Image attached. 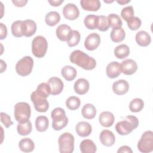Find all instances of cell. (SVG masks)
Returning a JSON list of instances; mask_svg holds the SVG:
<instances>
[{
	"label": "cell",
	"instance_id": "obj_1",
	"mask_svg": "<svg viewBox=\"0 0 153 153\" xmlns=\"http://www.w3.org/2000/svg\"><path fill=\"white\" fill-rule=\"evenodd\" d=\"M70 61L85 70H92L96 66V60L83 51L76 50L71 53Z\"/></svg>",
	"mask_w": 153,
	"mask_h": 153
},
{
	"label": "cell",
	"instance_id": "obj_2",
	"mask_svg": "<svg viewBox=\"0 0 153 153\" xmlns=\"http://www.w3.org/2000/svg\"><path fill=\"white\" fill-rule=\"evenodd\" d=\"M138 125L139 120L136 117L128 115L126 116L123 120L117 123L115 129L117 133L120 135H127L136 128Z\"/></svg>",
	"mask_w": 153,
	"mask_h": 153
},
{
	"label": "cell",
	"instance_id": "obj_3",
	"mask_svg": "<svg viewBox=\"0 0 153 153\" xmlns=\"http://www.w3.org/2000/svg\"><path fill=\"white\" fill-rule=\"evenodd\" d=\"M53 119L52 127L54 130H60L65 127L68 123V118L66 116L65 111L61 108H56L51 114Z\"/></svg>",
	"mask_w": 153,
	"mask_h": 153
},
{
	"label": "cell",
	"instance_id": "obj_4",
	"mask_svg": "<svg viewBox=\"0 0 153 153\" xmlns=\"http://www.w3.org/2000/svg\"><path fill=\"white\" fill-rule=\"evenodd\" d=\"M14 117L19 123L27 122L31 114L30 105L26 102H19L14 106Z\"/></svg>",
	"mask_w": 153,
	"mask_h": 153
},
{
	"label": "cell",
	"instance_id": "obj_5",
	"mask_svg": "<svg viewBox=\"0 0 153 153\" xmlns=\"http://www.w3.org/2000/svg\"><path fill=\"white\" fill-rule=\"evenodd\" d=\"M48 43L46 39L42 36H37L33 38L32 42V52L38 57H43L47 52Z\"/></svg>",
	"mask_w": 153,
	"mask_h": 153
},
{
	"label": "cell",
	"instance_id": "obj_6",
	"mask_svg": "<svg viewBox=\"0 0 153 153\" xmlns=\"http://www.w3.org/2000/svg\"><path fill=\"white\" fill-rule=\"evenodd\" d=\"M60 153H71L74 149V137L70 133L61 134L58 140Z\"/></svg>",
	"mask_w": 153,
	"mask_h": 153
},
{
	"label": "cell",
	"instance_id": "obj_7",
	"mask_svg": "<svg viewBox=\"0 0 153 153\" xmlns=\"http://www.w3.org/2000/svg\"><path fill=\"white\" fill-rule=\"evenodd\" d=\"M33 66V60L30 56H26L19 60L16 65V72L20 76L29 75Z\"/></svg>",
	"mask_w": 153,
	"mask_h": 153
},
{
	"label": "cell",
	"instance_id": "obj_8",
	"mask_svg": "<svg viewBox=\"0 0 153 153\" xmlns=\"http://www.w3.org/2000/svg\"><path fill=\"white\" fill-rule=\"evenodd\" d=\"M137 148L143 153L153 151V132L148 130L143 133L137 143Z\"/></svg>",
	"mask_w": 153,
	"mask_h": 153
},
{
	"label": "cell",
	"instance_id": "obj_9",
	"mask_svg": "<svg viewBox=\"0 0 153 153\" xmlns=\"http://www.w3.org/2000/svg\"><path fill=\"white\" fill-rule=\"evenodd\" d=\"M30 99L36 111L45 112L48 109L49 103L46 98L40 97L35 94L34 92H32L30 95Z\"/></svg>",
	"mask_w": 153,
	"mask_h": 153
},
{
	"label": "cell",
	"instance_id": "obj_10",
	"mask_svg": "<svg viewBox=\"0 0 153 153\" xmlns=\"http://www.w3.org/2000/svg\"><path fill=\"white\" fill-rule=\"evenodd\" d=\"M63 14L66 19L70 20H74L78 17L79 11L76 5L69 3L63 7Z\"/></svg>",
	"mask_w": 153,
	"mask_h": 153
},
{
	"label": "cell",
	"instance_id": "obj_11",
	"mask_svg": "<svg viewBox=\"0 0 153 153\" xmlns=\"http://www.w3.org/2000/svg\"><path fill=\"white\" fill-rule=\"evenodd\" d=\"M100 43V36L96 33H91L86 37L84 41V47L88 50L92 51L96 49Z\"/></svg>",
	"mask_w": 153,
	"mask_h": 153
},
{
	"label": "cell",
	"instance_id": "obj_12",
	"mask_svg": "<svg viewBox=\"0 0 153 153\" xmlns=\"http://www.w3.org/2000/svg\"><path fill=\"white\" fill-rule=\"evenodd\" d=\"M50 88V94L57 95L60 94L63 89V82L58 77H51L47 81Z\"/></svg>",
	"mask_w": 153,
	"mask_h": 153
},
{
	"label": "cell",
	"instance_id": "obj_13",
	"mask_svg": "<svg viewBox=\"0 0 153 153\" xmlns=\"http://www.w3.org/2000/svg\"><path fill=\"white\" fill-rule=\"evenodd\" d=\"M121 72L127 75L133 74L137 69L136 62L132 59H126L120 64Z\"/></svg>",
	"mask_w": 153,
	"mask_h": 153
},
{
	"label": "cell",
	"instance_id": "obj_14",
	"mask_svg": "<svg viewBox=\"0 0 153 153\" xmlns=\"http://www.w3.org/2000/svg\"><path fill=\"white\" fill-rule=\"evenodd\" d=\"M23 35L26 37H30L32 36L36 31V23L30 19L23 21L22 23Z\"/></svg>",
	"mask_w": 153,
	"mask_h": 153
},
{
	"label": "cell",
	"instance_id": "obj_15",
	"mask_svg": "<svg viewBox=\"0 0 153 153\" xmlns=\"http://www.w3.org/2000/svg\"><path fill=\"white\" fill-rule=\"evenodd\" d=\"M129 89V85L127 81L120 79L114 82L112 84V90L117 95L126 94Z\"/></svg>",
	"mask_w": 153,
	"mask_h": 153
},
{
	"label": "cell",
	"instance_id": "obj_16",
	"mask_svg": "<svg viewBox=\"0 0 153 153\" xmlns=\"http://www.w3.org/2000/svg\"><path fill=\"white\" fill-rule=\"evenodd\" d=\"M99 139L101 143L106 146H111L115 142V137L114 133L108 130H102L100 134Z\"/></svg>",
	"mask_w": 153,
	"mask_h": 153
},
{
	"label": "cell",
	"instance_id": "obj_17",
	"mask_svg": "<svg viewBox=\"0 0 153 153\" xmlns=\"http://www.w3.org/2000/svg\"><path fill=\"white\" fill-rule=\"evenodd\" d=\"M107 76L110 78L118 77L121 73L120 64L117 62H112L109 63L106 69Z\"/></svg>",
	"mask_w": 153,
	"mask_h": 153
},
{
	"label": "cell",
	"instance_id": "obj_18",
	"mask_svg": "<svg viewBox=\"0 0 153 153\" xmlns=\"http://www.w3.org/2000/svg\"><path fill=\"white\" fill-rule=\"evenodd\" d=\"M89 82L84 78H79L77 79L74 84V90L78 94L82 95L85 94L89 90Z\"/></svg>",
	"mask_w": 153,
	"mask_h": 153
},
{
	"label": "cell",
	"instance_id": "obj_19",
	"mask_svg": "<svg viewBox=\"0 0 153 153\" xmlns=\"http://www.w3.org/2000/svg\"><path fill=\"white\" fill-rule=\"evenodd\" d=\"M75 130L76 133L79 136L87 137L91 134L92 128L88 123L85 121H81L76 124Z\"/></svg>",
	"mask_w": 153,
	"mask_h": 153
},
{
	"label": "cell",
	"instance_id": "obj_20",
	"mask_svg": "<svg viewBox=\"0 0 153 153\" xmlns=\"http://www.w3.org/2000/svg\"><path fill=\"white\" fill-rule=\"evenodd\" d=\"M114 120L115 118L113 114L109 111L102 112L99 117L100 124L105 127L111 126L114 122Z\"/></svg>",
	"mask_w": 153,
	"mask_h": 153
},
{
	"label": "cell",
	"instance_id": "obj_21",
	"mask_svg": "<svg viewBox=\"0 0 153 153\" xmlns=\"http://www.w3.org/2000/svg\"><path fill=\"white\" fill-rule=\"evenodd\" d=\"M80 4L84 10L91 11H97L101 5L99 0H81Z\"/></svg>",
	"mask_w": 153,
	"mask_h": 153
},
{
	"label": "cell",
	"instance_id": "obj_22",
	"mask_svg": "<svg viewBox=\"0 0 153 153\" xmlns=\"http://www.w3.org/2000/svg\"><path fill=\"white\" fill-rule=\"evenodd\" d=\"M136 41L140 46L146 47L150 44L151 38L148 33L143 30H140L136 35Z\"/></svg>",
	"mask_w": 153,
	"mask_h": 153
},
{
	"label": "cell",
	"instance_id": "obj_23",
	"mask_svg": "<svg viewBox=\"0 0 153 153\" xmlns=\"http://www.w3.org/2000/svg\"><path fill=\"white\" fill-rule=\"evenodd\" d=\"M71 30V28L68 25H60L56 29V36L60 41H66Z\"/></svg>",
	"mask_w": 153,
	"mask_h": 153
},
{
	"label": "cell",
	"instance_id": "obj_24",
	"mask_svg": "<svg viewBox=\"0 0 153 153\" xmlns=\"http://www.w3.org/2000/svg\"><path fill=\"white\" fill-rule=\"evenodd\" d=\"M79 148L82 153H94L97 150L96 145L90 139L83 140L80 143Z\"/></svg>",
	"mask_w": 153,
	"mask_h": 153
},
{
	"label": "cell",
	"instance_id": "obj_25",
	"mask_svg": "<svg viewBox=\"0 0 153 153\" xmlns=\"http://www.w3.org/2000/svg\"><path fill=\"white\" fill-rule=\"evenodd\" d=\"M19 147L24 152H30L34 149L35 144L32 139L26 137L20 140L19 143Z\"/></svg>",
	"mask_w": 153,
	"mask_h": 153
},
{
	"label": "cell",
	"instance_id": "obj_26",
	"mask_svg": "<svg viewBox=\"0 0 153 153\" xmlns=\"http://www.w3.org/2000/svg\"><path fill=\"white\" fill-rule=\"evenodd\" d=\"M76 74L77 72L76 69L74 67L69 65L65 66L61 71L62 75L66 80L68 81L74 80L76 76Z\"/></svg>",
	"mask_w": 153,
	"mask_h": 153
},
{
	"label": "cell",
	"instance_id": "obj_27",
	"mask_svg": "<svg viewBox=\"0 0 153 153\" xmlns=\"http://www.w3.org/2000/svg\"><path fill=\"white\" fill-rule=\"evenodd\" d=\"M130 54L129 47L126 44H121L116 47L114 49L115 57L120 59H123L128 57Z\"/></svg>",
	"mask_w": 153,
	"mask_h": 153
},
{
	"label": "cell",
	"instance_id": "obj_28",
	"mask_svg": "<svg viewBox=\"0 0 153 153\" xmlns=\"http://www.w3.org/2000/svg\"><path fill=\"white\" fill-rule=\"evenodd\" d=\"M125 31L121 27L114 28L111 32V40L114 42H120L123 41L125 38Z\"/></svg>",
	"mask_w": 153,
	"mask_h": 153
},
{
	"label": "cell",
	"instance_id": "obj_29",
	"mask_svg": "<svg viewBox=\"0 0 153 153\" xmlns=\"http://www.w3.org/2000/svg\"><path fill=\"white\" fill-rule=\"evenodd\" d=\"M85 27L90 30L95 29L97 27L99 23V16L88 15L84 18V20Z\"/></svg>",
	"mask_w": 153,
	"mask_h": 153
},
{
	"label": "cell",
	"instance_id": "obj_30",
	"mask_svg": "<svg viewBox=\"0 0 153 153\" xmlns=\"http://www.w3.org/2000/svg\"><path fill=\"white\" fill-rule=\"evenodd\" d=\"M49 121L47 117L40 115L35 120V127L36 130L39 132H43L47 130L48 127Z\"/></svg>",
	"mask_w": 153,
	"mask_h": 153
},
{
	"label": "cell",
	"instance_id": "obj_31",
	"mask_svg": "<svg viewBox=\"0 0 153 153\" xmlns=\"http://www.w3.org/2000/svg\"><path fill=\"white\" fill-rule=\"evenodd\" d=\"M82 115L86 119H93L96 114V109L94 106L90 103L85 104L82 108Z\"/></svg>",
	"mask_w": 153,
	"mask_h": 153
},
{
	"label": "cell",
	"instance_id": "obj_32",
	"mask_svg": "<svg viewBox=\"0 0 153 153\" xmlns=\"http://www.w3.org/2000/svg\"><path fill=\"white\" fill-rule=\"evenodd\" d=\"M60 20V16L59 13L56 11H50L48 13L45 17V21L47 25L50 26H55Z\"/></svg>",
	"mask_w": 153,
	"mask_h": 153
},
{
	"label": "cell",
	"instance_id": "obj_33",
	"mask_svg": "<svg viewBox=\"0 0 153 153\" xmlns=\"http://www.w3.org/2000/svg\"><path fill=\"white\" fill-rule=\"evenodd\" d=\"M33 92L40 97L47 98L50 94V88L47 83L42 82L38 85L36 90Z\"/></svg>",
	"mask_w": 153,
	"mask_h": 153
},
{
	"label": "cell",
	"instance_id": "obj_34",
	"mask_svg": "<svg viewBox=\"0 0 153 153\" xmlns=\"http://www.w3.org/2000/svg\"><path fill=\"white\" fill-rule=\"evenodd\" d=\"M32 123L29 120L26 123H19L17 126V132L22 136H26L29 134L32 131Z\"/></svg>",
	"mask_w": 153,
	"mask_h": 153
},
{
	"label": "cell",
	"instance_id": "obj_35",
	"mask_svg": "<svg viewBox=\"0 0 153 153\" xmlns=\"http://www.w3.org/2000/svg\"><path fill=\"white\" fill-rule=\"evenodd\" d=\"M80 38L81 35L78 31L76 30H72L66 40L67 44L69 47H74L79 43Z\"/></svg>",
	"mask_w": 153,
	"mask_h": 153
},
{
	"label": "cell",
	"instance_id": "obj_36",
	"mask_svg": "<svg viewBox=\"0 0 153 153\" xmlns=\"http://www.w3.org/2000/svg\"><path fill=\"white\" fill-rule=\"evenodd\" d=\"M144 106L143 101L140 98H135L133 99L129 104V109L133 112H137L140 111Z\"/></svg>",
	"mask_w": 153,
	"mask_h": 153
},
{
	"label": "cell",
	"instance_id": "obj_37",
	"mask_svg": "<svg viewBox=\"0 0 153 153\" xmlns=\"http://www.w3.org/2000/svg\"><path fill=\"white\" fill-rule=\"evenodd\" d=\"M109 27L114 28L121 27L123 25L120 17L116 14H110L108 16Z\"/></svg>",
	"mask_w": 153,
	"mask_h": 153
},
{
	"label": "cell",
	"instance_id": "obj_38",
	"mask_svg": "<svg viewBox=\"0 0 153 153\" xmlns=\"http://www.w3.org/2000/svg\"><path fill=\"white\" fill-rule=\"evenodd\" d=\"M23 21L17 20L13 23L11 25V32L15 37H21L23 36L22 30Z\"/></svg>",
	"mask_w": 153,
	"mask_h": 153
},
{
	"label": "cell",
	"instance_id": "obj_39",
	"mask_svg": "<svg viewBox=\"0 0 153 153\" xmlns=\"http://www.w3.org/2000/svg\"><path fill=\"white\" fill-rule=\"evenodd\" d=\"M80 99L76 96H71L66 101V105L70 110H76L80 106Z\"/></svg>",
	"mask_w": 153,
	"mask_h": 153
},
{
	"label": "cell",
	"instance_id": "obj_40",
	"mask_svg": "<svg viewBox=\"0 0 153 153\" xmlns=\"http://www.w3.org/2000/svg\"><path fill=\"white\" fill-rule=\"evenodd\" d=\"M109 27V25L108 22V17L105 16H99V23L97 26V29L102 32H105L108 30Z\"/></svg>",
	"mask_w": 153,
	"mask_h": 153
},
{
	"label": "cell",
	"instance_id": "obj_41",
	"mask_svg": "<svg viewBox=\"0 0 153 153\" xmlns=\"http://www.w3.org/2000/svg\"><path fill=\"white\" fill-rule=\"evenodd\" d=\"M122 18L127 22L130 19L134 17V10L132 6H127L122 9L121 12Z\"/></svg>",
	"mask_w": 153,
	"mask_h": 153
},
{
	"label": "cell",
	"instance_id": "obj_42",
	"mask_svg": "<svg viewBox=\"0 0 153 153\" xmlns=\"http://www.w3.org/2000/svg\"><path fill=\"white\" fill-rule=\"evenodd\" d=\"M127 26L132 30H136L138 29L142 24L141 20L137 17H133L127 22Z\"/></svg>",
	"mask_w": 153,
	"mask_h": 153
},
{
	"label": "cell",
	"instance_id": "obj_43",
	"mask_svg": "<svg viewBox=\"0 0 153 153\" xmlns=\"http://www.w3.org/2000/svg\"><path fill=\"white\" fill-rule=\"evenodd\" d=\"M1 121L6 128H8L10 126L13 124V122L11 120V117L4 112L1 113Z\"/></svg>",
	"mask_w": 153,
	"mask_h": 153
},
{
	"label": "cell",
	"instance_id": "obj_44",
	"mask_svg": "<svg viewBox=\"0 0 153 153\" xmlns=\"http://www.w3.org/2000/svg\"><path fill=\"white\" fill-rule=\"evenodd\" d=\"M0 28H1V39H4L6 38L7 35V29L5 25L1 23H0Z\"/></svg>",
	"mask_w": 153,
	"mask_h": 153
},
{
	"label": "cell",
	"instance_id": "obj_45",
	"mask_svg": "<svg viewBox=\"0 0 153 153\" xmlns=\"http://www.w3.org/2000/svg\"><path fill=\"white\" fill-rule=\"evenodd\" d=\"M118 153H123V152H127V153H132L133 151L131 150V149L130 148V147L126 146V145H124L122 146L121 147H120L118 150L117 151Z\"/></svg>",
	"mask_w": 153,
	"mask_h": 153
},
{
	"label": "cell",
	"instance_id": "obj_46",
	"mask_svg": "<svg viewBox=\"0 0 153 153\" xmlns=\"http://www.w3.org/2000/svg\"><path fill=\"white\" fill-rule=\"evenodd\" d=\"M12 2L14 4L15 6L16 7H22L25 6L26 3L27 2V0H21V1H16V0H13Z\"/></svg>",
	"mask_w": 153,
	"mask_h": 153
},
{
	"label": "cell",
	"instance_id": "obj_47",
	"mask_svg": "<svg viewBox=\"0 0 153 153\" xmlns=\"http://www.w3.org/2000/svg\"><path fill=\"white\" fill-rule=\"evenodd\" d=\"M48 2L51 4V5L54 7H57L59 6L63 2V0H56V1H48Z\"/></svg>",
	"mask_w": 153,
	"mask_h": 153
},
{
	"label": "cell",
	"instance_id": "obj_48",
	"mask_svg": "<svg viewBox=\"0 0 153 153\" xmlns=\"http://www.w3.org/2000/svg\"><path fill=\"white\" fill-rule=\"evenodd\" d=\"M1 72L2 73L4 72V71H5L6 69V67H7V65L6 63L2 60H1Z\"/></svg>",
	"mask_w": 153,
	"mask_h": 153
},
{
	"label": "cell",
	"instance_id": "obj_49",
	"mask_svg": "<svg viewBox=\"0 0 153 153\" xmlns=\"http://www.w3.org/2000/svg\"><path fill=\"white\" fill-rule=\"evenodd\" d=\"M117 2L118 4H121V5H124V4H126L128 2H130V0H124H124H120V1H117Z\"/></svg>",
	"mask_w": 153,
	"mask_h": 153
}]
</instances>
